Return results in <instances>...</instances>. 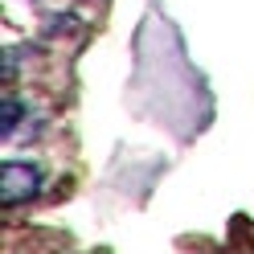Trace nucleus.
Returning <instances> with one entry per match:
<instances>
[{
    "mask_svg": "<svg viewBox=\"0 0 254 254\" xmlns=\"http://www.w3.org/2000/svg\"><path fill=\"white\" fill-rule=\"evenodd\" d=\"M41 189V172L33 164H21V160H8L0 168V201L4 205H17V201H29Z\"/></svg>",
    "mask_w": 254,
    "mask_h": 254,
    "instance_id": "obj_1",
    "label": "nucleus"
},
{
    "mask_svg": "<svg viewBox=\"0 0 254 254\" xmlns=\"http://www.w3.org/2000/svg\"><path fill=\"white\" fill-rule=\"evenodd\" d=\"M21 115H25V107H21V103L8 94V99H4V111H0V135H4V139H12V135H17V123H21Z\"/></svg>",
    "mask_w": 254,
    "mask_h": 254,
    "instance_id": "obj_2",
    "label": "nucleus"
}]
</instances>
